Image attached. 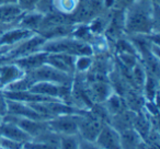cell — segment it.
<instances>
[{"label": "cell", "mask_w": 160, "mask_h": 149, "mask_svg": "<svg viewBox=\"0 0 160 149\" xmlns=\"http://www.w3.org/2000/svg\"><path fill=\"white\" fill-rule=\"evenodd\" d=\"M102 104L104 105L105 110L108 111L110 116L116 115V114L121 113V112H123L124 110H126L125 99H123L122 97L116 93H112Z\"/></svg>", "instance_id": "obj_17"}, {"label": "cell", "mask_w": 160, "mask_h": 149, "mask_svg": "<svg viewBox=\"0 0 160 149\" xmlns=\"http://www.w3.org/2000/svg\"><path fill=\"white\" fill-rule=\"evenodd\" d=\"M0 135L1 137L9 138V139L16 140V142H22V144L32 139L18 125L11 122H6V121H2L0 124Z\"/></svg>", "instance_id": "obj_14"}, {"label": "cell", "mask_w": 160, "mask_h": 149, "mask_svg": "<svg viewBox=\"0 0 160 149\" xmlns=\"http://www.w3.org/2000/svg\"><path fill=\"white\" fill-rule=\"evenodd\" d=\"M41 51L46 53H62L72 55L75 57L78 56H92L93 49L92 46L87 42L77 40L72 36L55 38V40L45 41Z\"/></svg>", "instance_id": "obj_2"}, {"label": "cell", "mask_w": 160, "mask_h": 149, "mask_svg": "<svg viewBox=\"0 0 160 149\" xmlns=\"http://www.w3.org/2000/svg\"><path fill=\"white\" fill-rule=\"evenodd\" d=\"M94 142L102 149H123L120 133L109 123H105L102 126Z\"/></svg>", "instance_id": "obj_7"}, {"label": "cell", "mask_w": 160, "mask_h": 149, "mask_svg": "<svg viewBox=\"0 0 160 149\" xmlns=\"http://www.w3.org/2000/svg\"><path fill=\"white\" fill-rule=\"evenodd\" d=\"M118 58H120L122 65L125 68L131 70L136 64H137V56L135 54H129V53H118Z\"/></svg>", "instance_id": "obj_24"}, {"label": "cell", "mask_w": 160, "mask_h": 149, "mask_svg": "<svg viewBox=\"0 0 160 149\" xmlns=\"http://www.w3.org/2000/svg\"><path fill=\"white\" fill-rule=\"evenodd\" d=\"M131 76H132V80L135 83L136 87L138 88H142L144 87L145 80H146L147 77V71L146 68H144L142 64L137 62L133 68L131 69Z\"/></svg>", "instance_id": "obj_20"}, {"label": "cell", "mask_w": 160, "mask_h": 149, "mask_svg": "<svg viewBox=\"0 0 160 149\" xmlns=\"http://www.w3.org/2000/svg\"><path fill=\"white\" fill-rule=\"evenodd\" d=\"M18 0H0V6L10 5V3H17Z\"/></svg>", "instance_id": "obj_29"}, {"label": "cell", "mask_w": 160, "mask_h": 149, "mask_svg": "<svg viewBox=\"0 0 160 149\" xmlns=\"http://www.w3.org/2000/svg\"><path fill=\"white\" fill-rule=\"evenodd\" d=\"M0 146L6 149H23L22 142H16V140L9 139V138L1 137L0 139Z\"/></svg>", "instance_id": "obj_26"}, {"label": "cell", "mask_w": 160, "mask_h": 149, "mask_svg": "<svg viewBox=\"0 0 160 149\" xmlns=\"http://www.w3.org/2000/svg\"><path fill=\"white\" fill-rule=\"evenodd\" d=\"M87 91L90 100L96 103H103L113 93L111 86L102 80L91 81V83H89Z\"/></svg>", "instance_id": "obj_13"}, {"label": "cell", "mask_w": 160, "mask_h": 149, "mask_svg": "<svg viewBox=\"0 0 160 149\" xmlns=\"http://www.w3.org/2000/svg\"><path fill=\"white\" fill-rule=\"evenodd\" d=\"M1 122H2V116L0 115V124H1Z\"/></svg>", "instance_id": "obj_30"}, {"label": "cell", "mask_w": 160, "mask_h": 149, "mask_svg": "<svg viewBox=\"0 0 160 149\" xmlns=\"http://www.w3.org/2000/svg\"><path fill=\"white\" fill-rule=\"evenodd\" d=\"M142 88L145 89V93H146L147 99L149 101H152L156 93H157V81H156V77L151 76V75H147Z\"/></svg>", "instance_id": "obj_22"}, {"label": "cell", "mask_w": 160, "mask_h": 149, "mask_svg": "<svg viewBox=\"0 0 160 149\" xmlns=\"http://www.w3.org/2000/svg\"><path fill=\"white\" fill-rule=\"evenodd\" d=\"M93 59L92 56H78L75 60V71L85 72L92 67Z\"/></svg>", "instance_id": "obj_23"}, {"label": "cell", "mask_w": 160, "mask_h": 149, "mask_svg": "<svg viewBox=\"0 0 160 149\" xmlns=\"http://www.w3.org/2000/svg\"><path fill=\"white\" fill-rule=\"evenodd\" d=\"M75 60L76 57L72 55L62 53H51L47 55L46 64L54 67L57 70L65 72L69 76L75 73Z\"/></svg>", "instance_id": "obj_8"}, {"label": "cell", "mask_w": 160, "mask_h": 149, "mask_svg": "<svg viewBox=\"0 0 160 149\" xmlns=\"http://www.w3.org/2000/svg\"><path fill=\"white\" fill-rule=\"evenodd\" d=\"M23 149H58L54 146H51L48 144H45L42 142H36V140H29L23 144Z\"/></svg>", "instance_id": "obj_25"}, {"label": "cell", "mask_w": 160, "mask_h": 149, "mask_svg": "<svg viewBox=\"0 0 160 149\" xmlns=\"http://www.w3.org/2000/svg\"><path fill=\"white\" fill-rule=\"evenodd\" d=\"M79 135H60L58 149H79Z\"/></svg>", "instance_id": "obj_21"}, {"label": "cell", "mask_w": 160, "mask_h": 149, "mask_svg": "<svg viewBox=\"0 0 160 149\" xmlns=\"http://www.w3.org/2000/svg\"><path fill=\"white\" fill-rule=\"evenodd\" d=\"M78 0H53L54 9L64 14H71L77 8Z\"/></svg>", "instance_id": "obj_19"}, {"label": "cell", "mask_w": 160, "mask_h": 149, "mask_svg": "<svg viewBox=\"0 0 160 149\" xmlns=\"http://www.w3.org/2000/svg\"><path fill=\"white\" fill-rule=\"evenodd\" d=\"M7 114V98L2 91H0V115L5 116Z\"/></svg>", "instance_id": "obj_28"}, {"label": "cell", "mask_w": 160, "mask_h": 149, "mask_svg": "<svg viewBox=\"0 0 160 149\" xmlns=\"http://www.w3.org/2000/svg\"><path fill=\"white\" fill-rule=\"evenodd\" d=\"M43 17H44V14L41 13V12L35 11V10H34V11L25 12V13L21 17V19L19 20V22L17 23L16 27H22V29L29 30V31L36 33V32L38 31V29H40Z\"/></svg>", "instance_id": "obj_16"}, {"label": "cell", "mask_w": 160, "mask_h": 149, "mask_svg": "<svg viewBox=\"0 0 160 149\" xmlns=\"http://www.w3.org/2000/svg\"><path fill=\"white\" fill-rule=\"evenodd\" d=\"M44 43L45 38H43L41 35L35 33L32 36H30L29 38L21 41L20 43L13 45V46H2L7 49L3 53H0L1 60H3L5 62H9L14 59H18V58L28 56L30 54L36 53V52L41 51Z\"/></svg>", "instance_id": "obj_3"}, {"label": "cell", "mask_w": 160, "mask_h": 149, "mask_svg": "<svg viewBox=\"0 0 160 149\" xmlns=\"http://www.w3.org/2000/svg\"><path fill=\"white\" fill-rule=\"evenodd\" d=\"M25 13L18 3L0 6V24L16 27L21 17Z\"/></svg>", "instance_id": "obj_12"}, {"label": "cell", "mask_w": 160, "mask_h": 149, "mask_svg": "<svg viewBox=\"0 0 160 149\" xmlns=\"http://www.w3.org/2000/svg\"><path fill=\"white\" fill-rule=\"evenodd\" d=\"M105 123L91 111L83 110L78 115V135L80 138L94 142Z\"/></svg>", "instance_id": "obj_5"}, {"label": "cell", "mask_w": 160, "mask_h": 149, "mask_svg": "<svg viewBox=\"0 0 160 149\" xmlns=\"http://www.w3.org/2000/svg\"><path fill=\"white\" fill-rule=\"evenodd\" d=\"M152 2L149 0H134L124 12V32L127 35L152 34L155 20Z\"/></svg>", "instance_id": "obj_1"}, {"label": "cell", "mask_w": 160, "mask_h": 149, "mask_svg": "<svg viewBox=\"0 0 160 149\" xmlns=\"http://www.w3.org/2000/svg\"><path fill=\"white\" fill-rule=\"evenodd\" d=\"M133 128L138 133V135L142 138H147L149 136V133L151 131V123L147 118L142 112H139L138 114H135L133 122Z\"/></svg>", "instance_id": "obj_18"}, {"label": "cell", "mask_w": 160, "mask_h": 149, "mask_svg": "<svg viewBox=\"0 0 160 149\" xmlns=\"http://www.w3.org/2000/svg\"><path fill=\"white\" fill-rule=\"evenodd\" d=\"M24 76V72L13 62H6L0 66V89L5 88L9 83L20 79Z\"/></svg>", "instance_id": "obj_15"}, {"label": "cell", "mask_w": 160, "mask_h": 149, "mask_svg": "<svg viewBox=\"0 0 160 149\" xmlns=\"http://www.w3.org/2000/svg\"><path fill=\"white\" fill-rule=\"evenodd\" d=\"M7 114L18 116V117H23V118L45 121L28 103L21 102V101H16V100H9V99H7Z\"/></svg>", "instance_id": "obj_9"}, {"label": "cell", "mask_w": 160, "mask_h": 149, "mask_svg": "<svg viewBox=\"0 0 160 149\" xmlns=\"http://www.w3.org/2000/svg\"><path fill=\"white\" fill-rule=\"evenodd\" d=\"M24 76L32 83L40 82V81H48V82L60 83V85H71L72 83V76L62 72L47 64L42 65L31 71H28L24 73Z\"/></svg>", "instance_id": "obj_4"}, {"label": "cell", "mask_w": 160, "mask_h": 149, "mask_svg": "<svg viewBox=\"0 0 160 149\" xmlns=\"http://www.w3.org/2000/svg\"><path fill=\"white\" fill-rule=\"evenodd\" d=\"M79 114H64L47 120L46 122L49 128L59 135H77Z\"/></svg>", "instance_id": "obj_6"}, {"label": "cell", "mask_w": 160, "mask_h": 149, "mask_svg": "<svg viewBox=\"0 0 160 149\" xmlns=\"http://www.w3.org/2000/svg\"><path fill=\"white\" fill-rule=\"evenodd\" d=\"M0 139H1V135H0Z\"/></svg>", "instance_id": "obj_31"}, {"label": "cell", "mask_w": 160, "mask_h": 149, "mask_svg": "<svg viewBox=\"0 0 160 149\" xmlns=\"http://www.w3.org/2000/svg\"><path fill=\"white\" fill-rule=\"evenodd\" d=\"M79 149H102V148L99 147L94 142H89V140H85L82 138H80Z\"/></svg>", "instance_id": "obj_27"}, {"label": "cell", "mask_w": 160, "mask_h": 149, "mask_svg": "<svg viewBox=\"0 0 160 149\" xmlns=\"http://www.w3.org/2000/svg\"><path fill=\"white\" fill-rule=\"evenodd\" d=\"M47 55H48V53H46V52L38 51V52H36V53L30 54V55L24 56V57L12 60L11 62L16 64L17 66L25 73V72H28V71H31V70H33V69L38 68V67L42 66V65L46 64Z\"/></svg>", "instance_id": "obj_10"}, {"label": "cell", "mask_w": 160, "mask_h": 149, "mask_svg": "<svg viewBox=\"0 0 160 149\" xmlns=\"http://www.w3.org/2000/svg\"><path fill=\"white\" fill-rule=\"evenodd\" d=\"M35 34L29 30L22 29L19 27H12L3 32V34L0 36V46H13V45L20 43L21 41L27 40L30 36Z\"/></svg>", "instance_id": "obj_11"}]
</instances>
